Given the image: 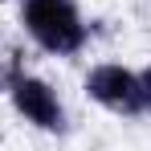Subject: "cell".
Listing matches in <instances>:
<instances>
[{
	"label": "cell",
	"instance_id": "6da1fadb",
	"mask_svg": "<svg viewBox=\"0 0 151 151\" xmlns=\"http://www.w3.org/2000/svg\"><path fill=\"white\" fill-rule=\"evenodd\" d=\"M21 29L49 57H78L90 45V25L74 0H17Z\"/></svg>",
	"mask_w": 151,
	"mask_h": 151
},
{
	"label": "cell",
	"instance_id": "7a4b0ae2",
	"mask_svg": "<svg viewBox=\"0 0 151 151\" xmlns=\"http://www.w3.org/2000/svg\"><path fill=\"white\" fill-rule=\"evenodd\" d=\"M4 94H8V102H12V110H17L33 131H45V135H65V131H70V114H65L61 94L53 90L45 78L29 74L25 65L8 78Z\"/></svg>",
	"mask_w": 151,
	"mask_h": 151
},
{
	"label": "cell",
	"instance_id": "3957f363",
	"mask_svg": "<svg viewBox=\"0 0 151 151\" xmlns=\"http://www.w3.org/2000/svg\"><path fill=\"white\" fill-rule=\"evenodd\" d=\"M86 98L102 106L106 114L119 119H143V86H139V70H131L123 61H98L82 78Z\"/></svg>",
	"mask_w": 151,
	"mask_h": 151
},
{
	"label": "cell",
	"instance_id": "277c9868",
	"mask_svg": "<svg viewBox=\"0 0 151 151\" xmlns=\"http://www.w3.org/2000/svg\"><path fill=\"white\" fill-rule=\"evenodd\" d=\"M139 86H143V114H151V61L139 70Z\"/></svg>",
	"mask_w": 151,
	"mask_h": 151
}]
</instances>
